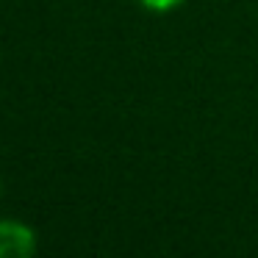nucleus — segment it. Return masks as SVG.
<instances>
[{"label": "nucleus", "instance_id": "1", "mask_svg": "<svg viewBox=\"0 0 258 258\" xmlns=\"http://www.w3.org/2000/svg\"><path fill=\"white\" fill-rule=\"evenodd\" d=\"M36 252V233L23 222L0 219V258H25Z\"/></svg>", "mask_w": 258, "mask_h": 258}, {"label": "nucleus", "instance_id": "2", "mask_svg": "<svg viewBox=\"0 0 258 258\" xmlns=\"http://www.w3.org/2000/svg\"><path fill=\"white\" fill-rule=\"evenodd\" d=\"M145 9H150V12H172V9H178L183 0H139Z\"/></svg>", "mask_w": 258, "mask_h": 258}]
</instances>
